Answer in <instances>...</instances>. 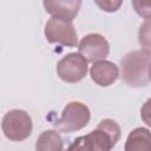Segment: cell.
Instances as JSON below:
<instances>
[{"instance_id": "1", "label": "cell", "mask_w": 151, "mask_h": 151, "mask_svg": "<svg viewBox=\"0 0 151 151\" xmlns=\"http://www.w3.org/2000/svg\"><path fill=\"white\" fill-rule=\"evenodd\" d=\"M122 80L131 87L146 86L150 80L151 54L143 50H132L120 60Z\"/></svg>"}, {"instance_id": "2", "label": "cell", "mask_w": 151, "mask_h": 151, "mask_svg": "<svg viewBox=\"0 0 151 151\" xmlns=\"http://www.w3.org/2000/svg\"><path fill=\"white\" fill-rule=\"evenodd\" d=\"M122 134L120 126L113 119H103L97 127L84 136L85 151H111Z\"/></svg>"}, {"instance_id": "3", "label": "cell", "mask_w": 151, "mask_h": 151, "mask_svg": "<svg viewBox=\"0 0 151 151\" xmlns=\"http://www.w3.org/2000/svg\"><path fill=\"white\" fill-rule=\"evenodd\" d=\"M91 119L90 109L80 101H70L64 107L61 116L53 123L57 131L71 133L84 129Z\"/></svg>"}, {"instance_id": "4", "label": "cell", "mask_w": 151, "mask_h": 151, "mask_svg": "<svg viewBox=\"0 0 151 151\" xmlns=\"http://www.w3.org/2000/svg\"><path fill=\"white\" fill-rule=\"evenodd\" d=\"M1 129L6 138L13 142H21L28 138L32 133L33 124L29 114L24 110L8 111L1 123Z\"/></svg>"}, {"instance_id": "5", "label": "cell", "mask_w": 151, "mask_h": 151, "mask_svg": "<svg viewBox=\"0 0 151 151\" xmlns=\"http://www.w3.org/2000/svg\"><path fill=\"white\" fill-rule=\"evenodd\" d=\"M87 60L78 53H68L57 64V73L61 80L70 84L79 83L87 74Z\"/></svg>"}, {"instance_id": "6", "label": "cell", "mask_w": 151, "mask_h": 151, "mask_svg": "<svg viewBox=\"0 0 151 151\" xmlns=\"http://www.w3.org/2000/svg\"><path fill=\"white\" fill-rule=\"evenodd\" d=\"M45 38L51 44H61L68 47L78 45V34L72 22L51 18L45 25Z\"/></svg>"}, {"instance_id": "7", "label": "cell", "mask_w": 151, "mask_h": 151, "mask_svg": "<svg viewBox=\"0 0 151 151\" xmlns=\"http://www.w3.org/2000/svg\"><path fill=\"white\" fill-rule=\"evenodd\" d=\"M79 53L87 60V63H97L105 60L110 53V44L99 33H90L81 38L79 46Z\"/></svg>"}, {"instance_id": "8", "label": "cell", "mask_w": 151, "mask_h": 151, "mask_svg": "<svg viewBox=\"0 0 151 151\" xmlns=\"http://www.w3.org/2000/svg\"><path fill=\"white\" fill-rule=\"evenodd\" d=\"M47 13L52 18H57L64 21L72 22L77 17L79 8L81 6L80 0H63V1H44L42 2Z\"/></svg>"}, {"instance_id": "9", "label": "cell", "mask_w": 151, "mask_h": 151, "mask_svg": "<svg viewBox=\"0 0 151 151\" xmlns=\"http://www.w3.org/2000/svg\"><path fill=\"white\" fill-rule=\"evenodd\" d=\"M91 79L99 86L106 87L112 85L119 77V68L109 60H100L92 64L90 68Z\"/></svg>"}, {"instance_id": "10", "label": "cell", "mask_w": 151, "mask_h": 151, "mask_svg": "<svg viewBox=\"0 0 151 151\" xmlns=\"http://www.w3.org/2000/svg\"><path fill=\"white\" fill-rule=\"evenodd\" d=\"M124 151H151V132L145 127L132 130L125 142Z\"/></svg>"}, {"instance_id": "11", "label": "cell", "mask_w": 151, "mask_h": 151, "mask_svg": "<svg viewBox=\"0 0 151 151\" xmlns=\"http://www.w3.org/2000/svg\"><path fill=\"white\" fill-rule=\"evenodd\" d=\"M37 151H64V142L57 130H46L35 142Z\"/></svg>"}, {"instance_id": "12", "label": "cell", "mask_w": 151, "mask_h": 151, "mask_svg": "<svg viewBox=\"0 0 151 151\" xmlns=\"http://www.w3.org/2000/svg\"><path fill=\"white\" fill-rule=\"evenodd\" d=\"M138 42L143 51L151 54V19H146L139 27Z\"/></svg>"}, {"instance_id": "13", "label": "cell", "mask_w": 151, "mask_h": 151, "mask_svg": "<svg viewBox=\"0 0 151 151\" xmlns=\"http://www.w3.org/2000/svg\"><path fill=\"white\" fill-rule=\"evenodd\" d=\"M132 7L134 8L136 13L140 15L142 18L151 19V1H140V0H133Z\"/></svg>"}, {"instance_id": "14", "label": "cell", "mask_w": 151, "mask_h": 151, "mask_svg": "<svg viewBox=\"0 0 151 151\" xmlns=\"http://www.w3.org/2000/svg\"><path fill=\"white\" fill-rule=\"evenodd\" d=\"M140 117L142 120L151 127V98H149L140 109Z\"/></svg>"}, {"instance_id": "15", "label": "cell", "mask_w": 151, "mask_h": 151, "mask_svg": "<svg viewBox=\"0 0 151 151\" xmlns=\"http://www.w3.org/2000/svg\"><path fill=\"white\" fill-rule=\"evenodd\" d=\"M96 4L105 12H116L120 5L123 4L122 1H112V0H109V1H96Z\"/></svg>"}, {"instance_id": "16", "label": "cell", "mask_w": 151, "mask_h": 151, "mask_svg": "<svg viewBox=\"0 0 151 151\" xmlns=\"http://www.w3.org/2000/svg\"><path fill=\"white\" fill-rule=\"evenodd\" d=\"M65 151H85L84 149V136L76 138Z\"/></svg>"}, {"instance_id": "17", "label": "cell", "mask_w": 151, "mask_h": 151, "mask_svg": "<svg viewBox=\"0 0 151 151\" xmlns=\"http://www.w3.org/2000/svg\"><path fill=\"white\" fill-rule=\"evenodd\" d=\"M150 80H151V68H150Z\"/></svg>"}]
</instances>
